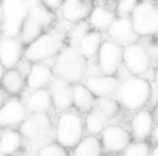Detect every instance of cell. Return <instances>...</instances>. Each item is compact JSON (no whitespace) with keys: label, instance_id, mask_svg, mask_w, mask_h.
Returning <instances> with one entry per match:
<instances>
[{"label":"cell","instance_id":"6da1fadb","mask_svg":"<svg viewBox=\"0 0 158 156\" xmlns=\"http://www.w3.org/2000/svg\"><path fill=\"white\" fill-rule=\"evenodd\" d=\"M87 66L88 61L82 57L78 48L68 44L55 57L52 70L55 76L74 85L85 79Z\"/></svg>","mask_w":158,"mask_h":156},{"label":"cell","instance_id":"7a4b0ae2","mask_svg":"<svg viewBox=\"0 0 158 156\" xmlns=\"http://www.w3.org/2000/svg\"><path fill=\"white\" fill-rule=\"evenodd\" d=\"M66 44V36L57 31L46 32L24 50V59L31 63H46L55 59Z\"/></svg>","mask_w":158,"mask_h":156},{"label":"cell","instance_id":"3957f363","mask_svg":"<svg viewBox=\"0 0 158 156\" xmlns=\"http://www.w3.org/2000/svg\"><path fill=\"white\" fill-rule=\"evenodd\" d=\"M151 95L152 87L148 80L143 77L132 76L120 82L116 92V100L121 108L136 111L148 102Z\"/></svg>","mask_w":158,"mask_h":156},{"label":"cell","instance_id":"277c9868","mask_svg":"<svg viewBox=\"0 0 158 156\" xmlns=\"http://www.w3.org/2000/svg\"><path fill=\"white\" fill-rule=\"evenodd\" d=\"M85 123L76 112L67 111L59 115L54 129L55 143L65 150H74L82 140Z\"/></svg>","mask_w":158,"mask_h":156},{"label":"cell","instance_id":"5b68a950","mask_svg":"<svg viewBox=\"0 0 158 156\" xmlns=\"http://www.w3.org/2000/svg\"><path fill=\"white\" fill-rule=\"evenodd\" d=\"M2 15L0 34L1 37L19 38L23 25L28 18V7L23 0H5L1 1Z\"/></svg>","mask_w":158,"mask_h":156},{"label":"cell","instance_id":"8992f818","mask_svg":"<svg viewBox=\"0 0 158 156\" xmlns=\"http://www.w3.org/2000/svg\"><path fill=\"white\" fill-rule=\"evenodd\" d=\"M20 127L22 137L31 144H39L40 147L49 144L46 140L52 136V121L48 114H29Z\"/></svg>","mask_w":158,"mask_h":156},{"label":"cell","instance_id":"52a82bcc","mask_svg":"<svg viewBox=\"0 0 158 156\" xmlns=\"http://www.w3.org/2000/svg\"><path fill=\"white\" fill-rule=\"evenodd\" d=\"M131 22L139 37L158 33V8L148 1L139 2L131 15Z\"/></svg>","mask_w":158,"mask_h":156},{"label":"cell","instance_id":"ba28073f","mask_svg":"<svg viewBox=\"0 0 158 156\" xmlns=\"http://www.w3.org/2000/svg\"><path fill=\"white\" fill-rule=\"evenodd\" d=\"M123 47L110 39L104 40L97 55V63L102 75L115 76L123 64Z\"/></svg>","mask_w":158,"mask_h":156},{"label":"cell","instance_id":"9c48e42d","mask_svg":"<svg viewBox=\"0 0 158 156\" xmlns=\"http://www.w3.org/2000/svg\"><path fill=\"white\" fill-rule=\"evenodd\" d=\"M148 51L141 44H132L123 48V63L126 70L134 76L140 77L149 68Z\"/></svg>","mask_w":158,"mask_h":156},{"label":"cell","instance_id":"30bf717a","mask_svg":"<svg viewBox=\"0 0 158 156\" xmlns=\"http://www.w3.org/2000/svg\"><path fill=\"white\" fill-rule=\"evenodd\" d=\"M131 133L118 125H108L100 136L102 146L110 153L123 152L131 144Z\"/></svg>","mask_w":158,"mask_h":156},{"label":"cell","instance_id":"8fae6325","mask_svg":"<svg viewBox=\"0 0 158 156\" xmlns=\"http://www.w3.org/2000/svg\"><path fill=\"white\" fill-rule=\"evenodd\" d=\"M27 117L28 112L24 102L18 98H10L0 108V128L11 129L21 126Z\"/></svg>","mask_w":158,"mask_h":156},{"label":"cell","instance_id":"7c38bea8","mask_svg":"<svg viewBox=\"0 0 158 156\" xmlns=\"http://www.w3.org/2000/svg\"><path fill=\"white\" fill-rule=\"evenodd\" d=\"M53 108L59 112H67L73 108V85L61 77L54 76L48 87Z\"/></svg>","mask_w":158,"mask_h":156},{"label":"cell","instance_id":"4fadbf2b","mask_svg":"<svg viewBox=\"0 0 158 156\" xmlns=\"http://www.w3.org/2000/svg\"><path fill=\"white\" fill-rule=\"evenodd\" d=\"M24 46L19 38L1 37L0 39V63L6 70H12L18 66L24 57Z\"/></svg>","mask_w":158,"mask_h":156},{"label":"cell","instance_id":"5bb4252c","mask_svg":"<svg viewBox=\"0 0 158 156\" xmlns=\"http://www.w3.org/2000/svg\"><path fill=\"white\" fill-rule=\"evenodd\" d=\"M107 34L110 36V40L123 48L129 44H135L139 38L133 28L131 18H116L107 31Z\"/></svg>","mask_w":158,"mask_h":156},{"label":"cell","instance_id":"9a60e30c","mask_svg":"<svg viewBox=\"0 0 158 156\" xmlns=\"http://www.w3.org/2000/svg\"><path fill=\"white\" fill-rule=\"evenodd\" d=\"M84 85L97 99H99V98H110L112 95H116L120 82L116 76L98 75L85 78Z\"/></svg>","mask_w":158,"mask_h":156},{"label":"cell","instance_id":"2e32d148","mask_svg":"<svg viewBox=\"0 0 158 156\" xmlns=\"http://www.w3.org/2000/svg\"><path fill=\"white\" fill-rule=\"evenodd\" d=\"M93 9V3L87 0H66L61 9L62 19L72 24L86 21Z\"/></svg>","mask_w":158,"mask_h":156},{"label":"cell","instance_id":"e0dca14e","mask_svg":"<svg viewBox=\"0 0 158 156\" xmlns=\"http://www.w3.org/2000/svg\"><path fill=\"white\" fill-rule=\"evenodd\" d=\"M131 136L135 142H145L154 130V116L149 111L141 110L133 115L130 121Z\"/></svg>","mask_w":158,"mask_h":156},{"label":"cell","instance_id":"ac0fdd59","mask_svg":"<svg viewBox=\"0 0 158 156\" xmlns=\"http://www.w3.org/2000/svg\"><path fill=\"white\" fill-rule=\"evenodd\" d=\"M54 76L52 67L46 63H34L26 77V87L31 91L48 89Z\"/></svg>","mask_w":158,"mask_h":156},{"label":"cell","instance_id":"d6986e66","mask_svg":"<svg viewBox=\"0 0 158 156\" xmlns=\"http://www.w3.org/2000/svg\"><path fill=\"white\" fill-rule=\"evenodd\" d=\"M116 20V13L112 9L105 6H93L90 15L88 18V23L92 31L107 32L114 21Z\"/></svg>","mask_w":158,"mask_h":156},{"label":"cell","instance_id":"ffe728a7","mask_svg":"<svg viewBox=\"0 0 158 156\" xmlns=\"http://www.w3.org/2000/svg\"><path fill=\"white\" fill-rule=\"evenodd\" d=\"M24 104L28 114H48L53 106L48 89L31 91Z\"/></svg>","mask_w":158,"mask_h":156},{"label":"cell","instance_id":"44dd1931","mask_svg":"<svg viewBox=\"0 0 158 156\" xmlns=\"http://www.w3.org/2000/svg\"><path fill=\"white\" fill-rule=\"evenodd\" d=\"M26 3L28 7V19L42 26L46 29V32L47 29L51 28V26L54 25L56 15L54 12L44 7L41 1L31 0V1H26Z\"/></svg>","mask_w":158,"mask_h":156},{"label":"cell","instance_id":"7402d4cb","mask_svg":"<svg viewBox=\"0 0 158 156\" xmlns=\"http://www.w3.org/2000/svg\"><path fill=\"white\" fill-rule=\"evenodd\" d=\"M97 98L84 84L73 85V106L82 114H88L94 108Z\"/></svg>","mask_w":158,"mask_h":156},{"label":"cell","instance_id":"603a6c76","mask_svg":"<svg viewBox=\"0 0 158 156\" xmlns=\"http://www.w3.org/2000/svg\"><path fill=\"white\" fill-rule=\"evenodd\" d=\"M26 78L16 68L7 70L0 82V88L9 95H19L25 88Z\"/></svg>","mask_w":158,"mask_h":156},{"label":"cell","instance_id":"cb8c5ba5","mask_svg":"<svg viewBox=\"0 0 158 156\" xmlns=\"http://www.w3.org/2000/svg\"><path fill=\"white\" fill-rule=\"evenodd\" d=\"M23 143V137L16 129H6L0 138V156H12L18 154Z\"/></svg>","mask_w":158,"mask_h":156},{"label":"cell","instance_id":"d4e9b609","mask_svg":"<svg viewBox=\"0 0 158 156\" xmlns=\"http://www.w3.org/2000/svg\"><path fill=\"white\" fill-rule=\"evenodd\" d=\"M103 41L104 40L102 33L97 31H90L80 40L77 48L80 51L82 57L88 61V60H91L94 57H97Z\"/></svg>","mask_w":158,"mask_h":156},{"label":"cell","instance_id":"484cf974","mask_svg":"<svg viewBox=\"0 0 158 156\" xmlns=\"http://www.w3.org/2000/svg\"><path fill=\"white\" fill-rule=\"evenodd\" d=\"M102 152L103 146L100 139L95 136H87L73 150V156H102Z\"/></svg>","mask_w":158,"mask_h":156},{"label":"cell","instance_id":"4316f807","mask_svg":"<svg viewBox=\"0 0 158 156\" xmlns=\"http://www.w3.org/2000/svg\"><path fill=\"white\" fill-rule=\"evenodd\" d=\"M85 130L88 132V136H101L103 130L107 127L108 119L100 112L98 108H93L90 113L86 115L84 119Z\"/></svg>","mask_w":158,"mask_h":156},{"label":"cell","instance_id":"83f0119b","mask_svg":"<svg viewBox=\"0 0 158 156\" xmlns=\"http://www.w3.org/2000/svg\"><path fill=\"white\" fill-rule=\"evenodd\" d=\"M44 33H46V29L44 27L27 18V20L25 21L24 25H23V28L22 32H21L20 37H19V40L22 42L23 46L27 47L31 42L35 41L36 39H38Z\"/></svg>","mask_w":158,"mask_h":156},{"label":"cell","instance_id":"f1b7e54d","mask_svg":"<svg viewBox=\"0 0 158 156\" xmlns=\"http://www.w3.org/2000/svg\"><path fill=\"white\" fill-rule=\"evenodd\" d=\"M94 108H98L110 120L119 113L120 105L117 100H114L112 98H99V99H95Z\"/></svg>","mask_w":158,"mask_h":156},{"label":"cell","instance_id":"f546056e","mask_svg":"<svg viewBox=\"0 0 158 156\" xmlns=\"http://www.w3.org/2000/svg\"><path fill=\"white\" fill-rule=\"evenodd\" d=\"M90 31H91V27L89 25L88 21H82V22L74 24V26L72 27L70 32L66 36L68 42H69V46L77 47L79 42H80V40Z\"/></svg>","mask_w":158,"mask_h":156},{"label":"cell","instance_id":"4dcf8cb0","mask_svg":"<svg viewBox=\"0 0 158 156\" xmlns=\"http://www.w3.org/2000/svg\"><path fill=\"white\" fill-rule=\"evenodd\" d=\"M151 147L146 142H133L123 152L121 156H149Z\"/></svg>","mask_w":158,"mask_h":156},{"label":"cell","instance_id":"1f68e13d","mask_svg":"<svg viewBox=\"0 0 158 156\" xmlns=\"http://www.w3.org/2000/svg\"><path fill=\"white\" fill-rule=\"evenodd\" d=\"M136 0H121L116 3V15L118 18H131L138 6Z\"/></svg>","mask_w":158,"mask_h":156},{"label":"cell","instance_id":"d6a6232c","mask_svg":"<svg viewBox=\"0 0 158 156\" xmlns=\"http://www.w3.org/2000/svg\"><path fill=\"white\" fill-rule=\"evenodd\" d=\"M37 156H68L66 150L57 143H49L40 147L37 152Z\"/></svg>","mask_w":158,"mask_h":156},{"label":"cell","instance_id":"836d02e7","mask_svg":"<svg viewBox=\"0 0 158 156\" xmlns=\"http://www.w3.org/2000/svg\"><path fill=\"white\" fill-rule=\"evenodd\" d=\"M41 2L44 7H47L52 12H55V11H57V10H60L62 5H63V1H61V0H44Z\"/></svg>","mask_w":158,"mask_h":156},{"label":"cell","instance_id":"e575fe53","mask_svg":"<svg viewBox=\"0 0 158 156\" xmlns=\"http://www.w3.org/2000/svg\"><path fill=\"white\" fill-rule=\"evenodd\" d=\"M6 95H7V93H6L2 89L0 88V108H2V105L5 104V102L7 101V100H6Z\"/></svg>","mask_w":158,"mask_h":156},{"label":"cell","instance_id":"d590c367","mask_svg":"<svg viewBox=\"0 0 158 156\" xmlns=\"http://www.w3.org/2000/svg\"><path fill=\"white\" fill-rule=\"evenodd\" d=\"M152 138H153L154 142L158 143V124L156 125V127L154 128L153 132H152Z\"/></svg>","mask_w":158,"mask_h":156},{"label":"cell","instance_id":"8d00e7d4","mask_svg":"<svg viewBox=\"0 0 158 156\" xmlns=\"http://www.w3.org/2000/svg\"><path fill=\"white\" fill-rule=\"evenodd\" d=\"M6 68L3 67V65L1 63H0V82H1V79H2V77H3V75H5V73H6Z\"/></svg>","mask_w":158,"mask_h":156},{"label":"cell","instance_id":"74e56055","mask_svg":"<svg viewBox=\"0 0 158 156\" xmlns=\"http://www.w3.org/2000/svg\"><path fill=\"white\" fill-rule=\"evenodd\" d=\"M149 156H158V145L152 150V151H151V155H149Z\"/></svg>","mask_w":158,"mask_h":156},{"label":"cell","instance_id":"f35d334b","mask_svg":"<svg viewBox=\"0 0 158 156\" xmlns=\"http://www.w3.org/2000/svg\"><path fill=\"white\" fill-rule=\"evenodd\" d=\"M154 79H155V84H156V86H157V88H158V66H157V68H156L155 77H154Z\"/></svg>","mask_w":158,"mask_h":156},{"label":"cell","instance_id":"ab89813d","mask_svg":"<svg viewBox=\"0 0 158 156\" xmlns=\"http://www.w3.org/2000/svg\"><path fill=\"white\" fill-rule=\"evenodd\" d=\"M1 15H2V6H1V2H0V20H1Z\"/></svg>","mask_w":158,"mask_h":156},{"label":"cell","instance_id":"60d3db41","mask_svg":"<svg viewBox=\"0 0 158 156\" xmlns=\"http://www.w3.org/2000/svg\"><path fill=\"white\" fill-rule=\"evenodd\" d=\"M156 114L158 115V95H157V108H156Z\"/></svg>","mask_w":158,"mask_h":156},{"label":"cell","instance_id":"b9f144b4","mask_svg":"<svg viewBox=\"0 0 158 156\" xmlns=\"http://www.w3.org/2000/svg\"><path fill=\"white\" fill-rule=\"evenodd\" d=\"M1 133H2V132H1V128H0V138H1Z\"/></svg>","mask_w":158,"mask_h":156},{"label":"cell","instance_id":"7bdbcfd3","mask_svg":"<svg viewBox=\"0 0 158 156\" xmlns=\"http://www.w3.org/2000/svg\"><path fill=\"white\" fill-rule=\"evenodd\" d=\"M12 156H21V155H19V154H14V155H12Z\"/></svg>","mask_w":158,"mask_h":156},{"label":"cell","instance_id":"ee69618b","mask_svg":"<svg viewBox=\"0 0 158 156\" xmlns=\"http://www.w3.org/2000/svg\"><path fill=\"white\" fill-rule=\"evenodd\" d=\"M0 39H1V35H0Z\"/></svg>","mask_w":158,"mask_h":156}]
</instances>
